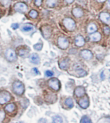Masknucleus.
<instances>
[{
    "mask_svg": "<svg viewBox=\"0 0 110 123\" xmlns=\"http://www.w3.org/2000/svg\"><path fill=\"white\" fill-rule=\"evenodd\" d=\"M13 90L14 93L17 95H23L24 92V85L19 81H15L13 84Z\"/></svg>",
    "mask_w": 110,
    "mask_h": 123,
    "instance_id": "f257e3e1",
    "label": "nucleus"
},
{
    "mask_svg": "<svg viewBox=\"0 0 110 123\" xmlns=\"http://www.w3.org/2000/svg\"><path fill=\"white\" fill-rule=\"evenodd\" d=\"M11 99L10 93L6 91H2L0 92V104L3 105L10 101Z\"/></svg>",
    "mask_w": 110,
    "mask_h": 123,
    "instance_id": "f03ea898",
    "label": "nucleus"
},
{
    "mask_svg": "<svg viewBox=\"0 0 110 123\" xmlns=\"http://www.w3.org/2000/svg\"><path fill=\"white\" fill-rule=\"evenodd\" d=\"M5 57H6V59L10 62H13L14 61H16L17 59L16 52L12 49H8L6 50V52H5Z\"/></svg>",
    "mask_w": 110,
    "mask_h": 123,
    "instance_id": "7ed1b4c3",
    "label": "nucleus"
},
{
    "mask_svg": "<svg viewBox=\"0 0 110 123\" xmlns=\"http://www.w3.org/2000/svg\"><path fill=\"white\" fill-rule=\"evenodd\" d=\"M63 24L68 30H73L75 28V23L72 19L66 18L63 20Z\"/></svg>",
    "mask_w": 110,
    "mask_h": 123,
    "instance_id": "20e7f679",
    "label": "nucleus"
},
{
    "mask_svg": "<svg viewBox=\"0 0 110 123\" xmlns=\"http://www.w3.org/2000/svg\"><path fill=\"white\" fill-rule=\"evenodd\" d=\"M14 9L18 12H25L28 10V6L25 3L22 2H18L14 5Z\"/></svg>",
    "mask_w": 110,
    "mask_h": 123,
    "instance_id": "39448f33",
    "label": "nucleus"
},
{
    "mask_svg": "<svg viewBox=\"0 0 110 123\" xmlns=\"http://www.w3.org/2000/svg\"><path fill=\"white\" fill-rule=\"evenodd\" d=\"M48 85L54 90H59L60 88V82L56 78H52L48 81Z\"/></svg>",
    "mask_w": 110,
    "mask_h": 123,
    "instance_id": "423d86ee",
    "label": "nucleus"
},
{
    "mask_svg": "<svg viewBox=\"0 0 110 123\" xmlns=\"http://www.w3.org/2000/svg\"><path fill=\"white\" fill-rule=\"evenodd\" d=\"M58 44L61 49H66L69 45V42L68 39L63 37H60L58 39Z\"/></svg>",
    "mask_w": 110,
    "mask_h": 123,
    "instance_id": "0eeeda50",
    "label": "nucleus"
},
{
    "mask_svg": "<svg viewBox=\"0 0 110 123\" xmlns=\"http://www.w3.org/2000/svg\"><path fill=\"white\" fill-rule=\"evenodd\" d=\"M100 19L106 24H110V15L106 12H102L100 14Z\"/></svg>",
    "mask_w": 110,
    "mask_h": 123,
    "instance_id": "6e6552de",
    "label": "nucleus"
},
{
    "mask_svg": "<svg viewBox=\"0 0 110 123\" xmlns=\"http://www.w3.org/2000/svg\"><path fill=\"white\" fill-rule=\"evenodd\" d=\"M30 61L31 63L35 65H39L40 63V58L37 54H32L30 55Z\"/></svg>",
    "mask_w": 110,
    "mask_h": 123,
    "instance_id": "1a4fd4ad",
    "label": "nucleus"
},
{
    "mask_svg": "<svg viewBox=\"0 0 110 123\" xmlns=\"http://www.w3.org/2000/svg\"><path fill=\"white\" fill-rule=\"evenodd\" d=\"M80 106L83 108V109H86L89 106V100H88V98L87 97H85L84 98H82L79 101V103Z\"/></svg>",
    "mask_w": 110,
    "mask_h": 123,
    "instance_id": "9d476101",
    "label": "nucleus"
},
{
    "mask_svg": "<svg viewBox=\"0 0 110 123\" xmlns=\"http://www.w3.org/2000/svg\"><path fill=\"white\" fill-rule=\"evenodd\" d=\"M80 54H81V56L83 57L85 59H91L92 58V53L91 52L90 50H84L81 51V53H80Z\"/></svg>",
    "mask_w": 110,
    "mask_h": 123,
    "instance_id": "9b49d317",
    "label": "nucleus"
},
{
    "mask_svg": "<svg viewBox=\"0 0 110 123\" xmlns=\"http://www.w3.org/2000/svg\"><path fill=\"white\" fill-rule=\"evenodd\" d=\"M85 93V90L82 86L77 87L76 89L75 90V94L77 97H82V95H84Z\"/></svg>",
    "mask_w": 110,
    "mask_h": 123,
    "instance_id": "f8f14e48",
    "label": "nucleus"
},
{
    "mask_svg": "<svg viewBox=\"0 0 110 123\" xmlns=\"http://www.w3.org/2000/svg\"><path fill=\"white\" fill-rule=\"evenodd\" d=\"M69 67V60L68 59H64L59 63V67L62 70H66Z\"/></svg>",
    "mask_w": 110,
    "mask_h": 123,
    "instance_id": "ddd939ff",
    "label": "nucleus"
},
{
    "mask_svg": "<svg viewBox=\"0 0 110 123\" xmlns=\"http://www.w3.org/2000/svg\"><path fill=\"white\" fill-rule=\"evenodd\" d=\"M21 30L23 32H30L32 31L33 29H34V26L31 24H29V23H26V24H24L21 26Z\"/></svg>",
    "mask_w": 110,
    "mask_h": 123,
    "instance_id": "4468645a",
    "label": "nucleus"
},
{
    "mask_svg": "<svg viewBox=\"0 0 110 123\" xmlns=\"http://www.w3.org/2000/svg\"><path fill=\"white\" fill-rule=\"evenodd\" d=\"M42 33L43 35L44 36L45 38L49 37L51 34V29L49 26H45L42 28Z\"/></svg>",
    "mask_w": 110,
    "mask_h": 123,
    "instance_id": "2eb2a0df",
    "label": "nucleus"
},
{
    "mask_svg": "<svg viewBox=\"0 0 110 123\" xmlns=\"http://www.w3.org/2000/svg\"><path fill=\"white\" fill-rule=\"evenodd\" d=\"M75 44H76L77 46H78V47H82L85 43L84 38L81 36H78L76 38H75Z\"/></svg>",
    "mask_w": 110,
    "mask_h": 123,
    "instance_id": "dca6fc26",
    "label": "nucleus"
},
{
    "mask_svg": "<svg viewBox=\"0 0 110 123\" xmlns=\"http://www.w3.org/2000/svg\"><path fill=\"white\" fill-rule=\"evenodd\" d=\"M73 14L76 18H80V17L82 16L83 12L80 8H75L74 9H73Z\"/></svg>",
    "mask_w": 110,
    "mask_h": 123,
    "instance_id": "f3484780",
    "label": "nucleus"
},
{
    "mask_svg": "<svg viewBox=\"0 0 110 123\" xmlns=\"http://www.w3.org/2000/svg\"><path fill=\"white\" fill-rule=\"evenodd\" d=\"M90 39H91V40L92 41L97 42V41L100 40L101 36H100V34L98 32H95L94 34H93L92 35H91Z\"/></svg>",
    "mask_w": 110,
    "mask_h": 123,
    "instance_id": "a211bd4d",
    "label": "nucleus"
},
{
    "mask_svg": "<svg viewBox=\"0 0 110 123\" xmlns=\"http://www.w3.org/2000/svg\"><path fill=\"white\" fill-rule=\"evenodd\" d=\"M28 54H29V50H26V49H21L19 50V56L22 57H27Z\"/></svg>",
    "mask_w": 110,
    "mask_h": 123,
    "instance_id": "6ab92c4d",
    "label": "nucleus"
},
{
    "mask_svg": "<svg viewBox=\"0 0 110 123\" xmlns=\"http://www.w3.org/2000/svg\"><path fill=\"white\" fill-rule=\"evenodd\" d=\"M97 30V26L95 24H90L88 27V33L95 32Z\"/></svg>",
    "mask_w": 110,
    "mask_h": 123,
    "instance_id": "aec40b11",
    "label": "nucleus"
},
{
    "mask_svg": "<svg viewBox=\"0 0 110 123\" xmlns=\"http://www.w3.org/2000/svg\"><path fill=\"white\" fill-rule=\"evenodd\" d=\"M15 108H16V106L14 104H9L5 107V110L8 112H12L15 110Z\"/></svg>",
    "mask_w": 110,
    "mask_h": 123,
    "instance_id": "412c9836",
    "label": "nucleus"
},
{
    "mask_svg": "<svg viewBox=\"0 0 110 123\" xmlns=\"http://www.w3.org/2000/svg\"><path fill=\"white\" fill-rule=\"evenodd\" d=\"M62 118L59 115H55L53 117V123H62Z\"/></svg>",
    "mask_w": 110,
    "mask_h": 123,
    "instance_id": "4be33fe9",
    "label": "nucleus"
},
{
    "mask_svg": "<svg viewBox=\"0 0 110 123\" xmlns=\"http://www.w3.org/2000/svg\"><path fill=\"white\" fill-rule=\"evenodd\" d=\"M57 0H47L46 4L49 7H54L55 6Z\"/></svg>",
    "mask_w": 110,
    "mask_h": 123,
    "instance_id": "5701e85b",
    "label": "nucleus"
},
{
    "mask_svg": "<svg viewBox=\"0 0 110 123\" xmlns=\"http://www.w3.org/2000/svg\"><path fill=\"white\" fill-rule=\"evenodd\" d=\"M65 104L70 108H72L73 107V100L71 98H68V99H66V101H65Z\"/></svg>",
    "mask_w": 110,
    "mask_h": 123,
    "instance_id": "b1692460",
    "label": "nucleus"
},
{
    "mask_svg": "<svg viewBox=\"0 0 110 123\" xmlns=\"http://www.w3.org/2000/svg\"><path fill=\"white\" fill-rule=\"evenodd\" d=\"M80 123H92V121L90 120V118L88 116H86V115H84L83 117H82V119L80 120Z\"/></svg>",
    "mask_w": 110,
    "mask_h": 123,
    "instance_id": "393cba45",
    "label": "nucleus"
},
{
    "mask_svg": "<svg viewBox=\"0 0 110 123\" xmlns=\"http://www.w3.org/2000/svg\"><path fill=\"white\" fill-rule=\"evenodd\" d=\"M29 16H30L32 18H36L37 16H38V13L35 10H32L29 13Z\"/></svg>",
    "mask_w": 110,
    "mask_h": 123,
    "instance_id": "a878e982",
    "label": "nucleus"
},
{
    "mask_svg": "<svg viewBox=\"0 0 110 123\" xmlns=\"http://www.w3.org/2000/svg\"><path fill=\"white\" fill-rule=\"evenodd\" d=\"M43 48V44L41 43H37V44H34V49L36 50H41Z\"/></svg>",
    "mask_w": 110,
    "mask_h": 123,
    "instance_id": "bb28decb",
    "label": "nucleus"
},
{
    "mask_svg": "<svg viewBox=\"0 0 110 123\" xmlns=\"http://www.w3.org/2000/svg\"><path fill=\"white\" fill-rule=\"evenodd\" d=\"M98 123H110V117H106L102 118L98 121Z\"/></svg>",
    "mask_w": 110,
    "mask_h": 123,
    "instance_id": "cd10ccee",
    "label": "nucleus"
},
{
    "mask_svg": "<svg viewBox=\"0 0 110 123\" xmlns=\"http://www.w3.org/2000/svg\"><path fill=\"white\" fill-rule=\"evenodd\" d=\"M77 74H78L79 77H83L86 75V72H85L83 70H79L77 71Z\"/></svg>",
    "mask_w": 110,
    "mask_h": 123,
    "instance_id": "c85d7f7f",
    "label": "nucleus"
},
{
    "mask_svg": "<svg viewBox=\"0 0 110 123\" xmlns=\"http://www.w3.org/2000/svg\"><path fill=\"white\" fill-rule=\"evenodd\" d=\"M5 117V113L3 111H0V123H1L4 120Z\"/></svg>",
    "mask_w": 110,
    "mask_h": 123,
    "instance_id": "c756f323",
    "label": "nucleus"
},
{
    "mask_svg": "<svg viewBox=\"0 0 110 123\" xmlns=\"http://www.w3.org/2000/svg\"><path fill=\"white\" fill-rule=\"evenodd\" d=\"M1 3L4 5V6H7L10 2V0H0Z\"/></svg>",
    "mask_w": 110,
    "mask_h": 123,
    "instance_id": "7c9ffc66",
    "label": "nucleus"
},
{
    "mask_svg": "<svg viewBox=\"0 0 110 123\" xmlns=\"http://www.w3.org/2000/svg\"><path fill=\"white\" fill-rule=\"evenodd\" d=\"M45 75L47 77H52L54 75V72L52 71L47 70L45 72Z\"/></svg>",
    "mask_w": 110,
    "mask_h": 123,
    "instance_id": "2f4dec72",
    "label": "nucleus"
},
{
    "mask_svg": "<svg viewBox=\"0 0 110 123\" xmlns=\"http://www.w3.org/2000/svg\"><path fill=\"white\" fill-rule=\"evenodd\" d=\"M32 73L34 75H39V72L37 69L36 68H34L32 69Z\"/></svg>",
    "mask_w": 110,
    "mask_h": 123,
    "instance_id": "473e14b6",
    "label": "nucleus"
},
{
    "mask_svg": "<svg viewBox=\"0 0 110 123\" xmlns=\"http://www.w3.org/2000/svg\"><path fill=\"white\" fill-rule=\"evenodd\" d=\"M104 33H105L106 34L108 35L110 33V28H109L108 26H106V27L104 28Z\"/></svg>",
    "mask_w": 110,
    "mask_h": 123,
    "instance_id": "72a5a7b5",
    "label": "nucleus"
},
{
    "mask_svg": "<svg viewBox=\"0 0 110 123\" xmlns=\"http://www.w3.org/2000/svg\"><path fill=\"white\" fill-rule=\"evenodd\" d=\"M19 24H18V23H13V24H12V25H11V27H12V29H14V30H16L17 28H19Z\"/></svg>",
    "mask_w": 110,
    "mask_h": 123,
    "instance_id": "f704fd0d",
    "label": "nucleus"
},
{
    "mask_svg": "<svg viewBox=\"0 0 110 123\" xmlns=\"http://www.w3.org/2000/svg\"><path fill=\"white\" fill-rule=\"evenodd\" d=\"M35 3L37 6H39L42 3V0H35Z\"/></svg>",
    "mask_w": 110,
    "mask_h": 123,
    "instance_id": "c9c22d12",
    "label": "nucleus"
},
{
    "mask_svg": "<svg viewBox=\"0 0 110 123\" xmlns=\"http://www.w3.org/2000/svg\"><path fill=\"white\" fill-rule=\"evenodd\" d=\"M73 1H74V0H66V1H67L68 3H72Z\"/></svg>",
    "mask_w": 110,
    "mask_h": 123,
    "instance_id": "e433bc0d",
    "label": "nucleus"
},
{
    "mask_svg": "<svg viewBox=\"0 0 110 123\" xmlns=\"http://www.w3.org/2000/svg\"><path fill=\"white\" fill-rule=\"evenodd\" d=\"M97 1H98V2H103V1H106V0H97Z\"/></svg>",
    "mask_w": 110,
    "mask_h": 123,
    "instance_id": "4c0bfd02",
    "label": "nucleus"
},
{
    "mask_svg": "<svg viewBox=\"0 0 110 123\" xmlns=\"http://www.w3.org/2000/svg\"><path fill=\"white\" fill-rule=\"evenodd\" d=\"M108 6L110 7V0H108Z\"/></svg>",
    "mask_w": 110,
    "mask_h": 123,
    "instance_id": "58836bf2",
    "label": "nucleus"
}]
</instances>
